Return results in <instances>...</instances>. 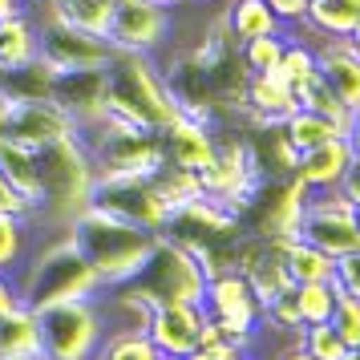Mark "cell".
Returning a JSON list of instances; mask_svg holds the SVG:
<instances>
[{"label":"cell","instance_id":"obj_1","mask_svg":"<svg viewBox=\"0 0 360 360\" xmlns=\"http://www.w3.org/2000/svg\"><path fill=\"white\" fill-rule=\"evenodd\" d=\"M105 110L130 126L162 134L182 117V98L158 57L114 49L105 65Z\"/></svg>","mask_w":360,"mask_h":360},{"label":"cell","instance_id":"obj_2","mask_svg":"<svg viewBox=\"0 0 360 360\" xmlns=\"http://www.w3.org/2000/svg\"><path fill=\"white\" fill-rule=\"evenodd\" d=\"M65 235L77 243L85 263L98 271L101 288L130 283L142 271V263L150 259L154 239H158L154 231L138 227V223H130V219H122L114 211H105L98 202H89V207H82V211L73 214Z\"/></svg>","mask_w":360,"mask_h":360},{"label":"cell","instance_id":"obj_3","mask_svg":"<svg viewBox=\"0 0 360 360\" xmlns=\"http://www.w3.org/2000/svg\"><path fill=\"white\" fill-rule=\"evenodd\" d=\"M13 292L25 308H45V304H61V300H77V295H98L101 279L98 271L85 263L77 243L65 231L41 235L37 247L25 255L17 271H13Z\"/></svg>","mask_w":360,"mask_h":360},{"label":"cell","instance_id":"obj_4","mask_svg":"<svg viewBox=\"0 0 360 360\" xmlns=\"http://www.w3.org/2000/svg\"><path fill=\"white\" fill-rule=\"evenodd\" d=\"M37 170H41V195L45 198H41V211H33L29 219L37 223L41 235L65 231L69 219L82 207H89V198H94V186H98L94 158L77 134H65V138L37 146Z\"/></svg>","mask_w":360,"mask_h":360},{"label":"cell","instance_id":"obj_5","mask_svg":"<svg viewBox=\"0 0 360 360\" xmlns=\"http://www.w3.org/2000/svg\"><path fill=\"white\" fill-rule=\"evenodd\" d=\"M37 332H41L45 360H94L105 340L98 295H77V300L37 308Z\"/></svg>","mask_w":360,"mask_h":360},{"label":"cell","instance_id":"obj_6","mask_svg":"<svg viewBox=\"0 0 360 360\" xmlns=\"http://www.w3.org/2000/svg\"><path fill=\"white\" fill-rule=\"evenodd\" d=\"M134 283L154 304H166V300L202 304V292H207V276H202L198 259L191 255V247L179 243V239H170V235H158L154 239V251L142 263V271L134 276Z\"/></svg>","mask_w":360,"mask_h":360},{"label":"cell","instance_id":"obj_7","mask_svg":"<svg viewBox=\"0 0 360 360\" xmlns=\"http://www.w3.org/2000/svg\"><path fill=\"white\" fill-rule=\"evenodd\" d=\"M25 8L37 20V41H41V57L57 69H105L114 57V45L98 33H85L65 17H57L49 4L41 0H25Z\"/></svg>","mask_w":360,"mask_h":360},{"label":"cell","instance_id":"obj_8","mask_svg":"<svg viewBox=\"0 0 360 360\" xmlns=\"http://www.w3.org/2000/svg\"><path fill=\"white\" fill-rule=\"evenodd\" d=\"M105 41L117 53H146L162 57L166 45L174 41V13L154 4V0H114Z\"/></svg>","mask_w":360,"mask_h":360},{"label":"cell","instance_id":"obj_9","mask_svg":"<svg viewBox=\"0 0 360 360\" xmlns=\"http://www.w3.org/2000/svg\"><path fill=\"white\" fill-rule=\"evenodd\" d=\"M300 235L328 251L332 259H340L348 251L360 247V223H356V202L344 195L340 186L332 191H311L304 202V219H300Z\"/></svg>","mask_w":360,"mask_h":360},{"label":"cell","instance_id":"obj_10","mask_svg":"<svg viewBox=\"0 0 360 360\" xmlns=\"http://www.w3.org/2000/svg\"><path fill=\"white\" fill-rule=\"evenodd\" d=\"M202 311L214 320V328L223 332V340L239 344V348H247V340H251V332H255V324H259V316H263L251 283L239 271H219V276L207 279Z\"/></svg>","mask_w":360,"mask_h":360},{"label":"cell","instance_id":"obj_11","mask_svg":"<svg viewBox=\"0 0 360 360\" xmlns=\"http://www.w3.org/2000/svg\"><path fill=\"white\" fill-rule=\"evenodd\" d=\"M89 202H98V207L122 214V219H130V223L154 231V235H162L166 219H170V207H166L162 195H158L154 174H150V179H110V182H98Z\"/></svg>","mask_w":360,"mask_h":360},{"label":"cell","instance_id":"obj_12","mask_svg":"<svg viewBox=\"0 0 360 360\" xmlns=\"http://www.w3.org/2000/svg\"><path fill=\"white\" fill-rule=\"evenodd\" d=\"M162 235H170V239H179L186 247L191 243L214 247L219 239H235L239 235V214L231 211L227 202H219V198L198 195V198H191V202H182V207L170 211Z\"/></svg>","mask_w":360,"mask_h":360},{"label":"cell","instance_id":"obj_13","mask_svg":"<svg viewBox=\"0 0 360 360\" xmlns=\"http://www.w3.org/2000/svg\"><path fill=\"white\" fill-rule=\"evenodd\" d=\"M0 134L17 138L25 146H45L53 138L77 134V122H73V114H69L65 105H57L53 98H13Z\"/></svg>","mask_w":360,"mask_h":360},{"label":"cell","instance_id":"obj_14","mask_svg":"<svg viewBox=\"0 0 360 360\" xmlns=\"http://www.w3.org/2000/svg\"><path fill=\"white\" fill-rule=\"evenodd\" d=\"M146 336L158 352L191 356L202 344V304H179V300L154 304L146 320Z\"/></svg>","mask_w":360,"mask_h":360},{"label":"cell","instance_id":"obj_15","mask_svg":"<svg viewBox=\"0 0 360 360\" xmlns=\"http://www.w3.org/2000/svg\"><path fill=\"white\" fill-rule=\"evenodd\" d=\"M308 45L316 49V69H320L324 85L336 94V101L348 114L360 110V53L352 49V41L348 37H316Z\"/></svg>","mask_w":360,"mask_h":360},{"label":"cell","instance_id":"obj_16","mask_svg":"<svg viewBox=\"0 0 360 360\" xmlns=\"http://www.w3.org/2000/svg\"><path fill=\"white\" fill-rule=\"evenodd\" d=\"M162 150H166V166H179V170H207L219 150V138H214L211 122L202 117L182 114L179 122H170L162 130Z\"/></svg>","mask_w":360,"mask_h":360},{"label":"cell","instance_id":"obj_17","mask_svg":"<svg viewBox=\"0 0 360 360\" xmlns=\"http://www.w3.org/2000/svg\"><path fill=\"white\" fill-rule=\"evenodd\" d=\"M352 162H356V154H352L348 134H336V138H328V142H320V146L300 150L292 174L304 182L308 191H332V186L344 182V174H348Z\"/></svg>","mask_w":360,"mask_h":360},{"label":"cell","instance_id":"obj_18","mask_svg":"<svg viewBox=\"0 0 360 360\" xmlns=\"http://www.w3.org/2000/svg\"><path fill=\"white\" fill-rule=\"evenodd\" d=\"M49 98L65 105L73 122L82 126L105 110V69H61Z\"/></svg>","mask_w":360,"mask_h":360},{"label":"cell","instance_id":"obj_19","mask_svg":"<svg viewBox=\"0 0 360 360\" xmlns=\"http://www.w3.org/2000/svg\"><path fill=\"white\" fill-rule=\"evenodd\" d=\"M0 179L25 202V211H41V170H37V146H25L17 138L0 134Z\"/></svg>","mask_w":360,"mask_h":360},{"label":"cell","instance_id":"obj_20","mask_svg":"<svg viewBox=\"0 0 360 360\" xmlns=\"http://www.w3.org/2000/svg\"><path fill=\"white\" fill-rule=\"evenodd\" d=\"M243 101H247V110H251V117H255L259 126H267V130L279 126L292 110H300L292 82H283L279 73H247Z\"/></svg>","mask_w":360,"mask_h":360},{"label":"cell","instance_id":"obj_21","mask_svg":"<svg viewBox=\"0 0 360 360\" xmlns=\"http://www.w3.org/2000/svg\"><path fill=\"white\" fill-rule=\"evenodd\" d=\"M308 186L295 179V174H288V179L279 182V195L276 202L267 207V214H263L259 223V239H267V243H283V239H295L300 235V219H304V202H308Z\"/></svg>","mask_w":360,"mask_h":360},{"label":"cell","instance_id":"obj_22","mask_svg":"<svg viewBox=\"0 0 360 360\" xmlns=\"http://www.w3.org/2000/svg\"><path fill=\"white\" fill-rule=\"evenodd\" d=\"M41 57V41H37V20L29 8L4 13L0 17V77L13 69L29 65Z\"/></svg>","mask_w":360,"mask_h":360},{"label":"cell","instance_id":"obj_23","mask_svg":"<svg viewBox=\"0 0 360 360\" xmlns=\"http://www.w3.org/2000/svg\"><path fill=\"white\" fill-rule=\"evenodd\" d=\"M41 356V332L37 311L25 304H13L0 311V360H37Z\"/></svg>","mask_w":360,"mask_h":360},{"label":"cell","instance_id":"obj_24","mask_svg":"<svg viewBox=\"0 0 360 360\" xmlns=\"http://www.w3.org/2000/svg\"><path fill=\"white\" fill-rule=\"evenodd\" d=\"M279 255H283V267H288L292 283H320V279H336V259H332L328 251H320L316 243H308L304 235L283 239V243H279Z\"/></svg>","mask_w":360,"mask_h":360},{"label":"cell","instance_id":"obj_25","mask_svg":"<svg viewBox=\"0 0 360 360\" xmlns=\"http://www.w3.org/2000/svg\"><path fill=\"white\" fill-rule=\"evenodd\" d=\"M223 33L239 45V41H251V37L283 33V25H279L267 0H231L227 13H223Z\"/></svg>","mask_w":360,"mask_h":360},{"label":"cell","instance_id":"obj_26","mask_svg":"<svg viewBox=\"0 0 360 360\" xmlns=\"http://www.w3.org/2000/svg\"><path fill=\"white\" fill-rule=\"evenodd\" d=\"M300 25H308L320 37H348L360 25V0H308Z\"/></svg>","mask_w":360,"mask_h":360},{"label":"cell","instance_id":"obj_27","mask_svg":"<svg viewBox=\"0 0 360 360\" xmlns=\"http://www.w3.org/2000/svg\"><path fill=\"white\" fill-rule=\"evenodd\" d=\"M37 239L41 231L29 214H0V271L13 276L25 263V255L37 247Z\"/></svg>","mask_w":360,"mask_h":360},{"label":"cell","instance_id":"obj_28","mask_svg":"<svg viewBox=\"0 0 360 360\" xmlns=\"http://www.w3.org/2000/svg\"><path fill=\"white\" fill-rule=\"evenodd\" d=\"M279 130H283V138L295 146V154H300V150H308V146H320V142L336 138V134H344L332 117L316 114V110H304V105L283 117V122H279Z\"/></svg>","mask_w":360,"mask_h":360},{"label":"cell","instance_id":"obj_29","mask_svg":"<svg viewBox=\"0 0 360 360\" xmlns=\"http://www.w3.org/2000/svg\"><path fill=\"white\" fill-rule=\"evenodd\" d=\"M292 89H295V101H300L304 110H316V114L332 117V122H336L340 130H348V117H352V114L344 110L340 101H336V94H332V89L324 85V77H320V69H316V73H308L304 82H295Z\"/></svg>","mask_w":360,"mask_h":360},{"label":"cell","instance_id":"obj_30","mask_svg":"<svg viewBox=\"0 0 360 360\" xmlns=\"http://www.w3.org/2000/svg\"><path fill=\"white\" fill-rule=\"evenodd\" d=\"M295 288V308H300V324H320L332 320L336 308V279H320V283H292Z\"/></svg>","mask_w":360,"mask_h":360},{"label":"cell","instance_id":"obj_31","mask_svg":"<svg viewBox=\"0 0 360 360\" xmlns=\"http://www.w3.org/2000/svg\"><path fill=\"white\" fill-rule=\"evenodd\" d=\"M283 49H288V29H283V33H267V37L239 41V61H243L247 73H276Z\"/></svg>","mask_w":360,"mask_h":360},{"label":"cell","instance_id":"obj_32","mask_svg":"<svg viewBox=\"0 0 360 360\" xmlns=\"http://www.w3.org/2000/svg\"><path fill=\"white\" fill-rule=\"evenodd\" d=\"M94 360H158V348L146 332H105Z\"/></svg>","mask_w":360,"mask_h":360},{"label":"cell","instance_id":"obj_33","mask_svg":"<svg viewBox=\"0 0 360 360\" xmlns=\"http://www.w3.org/2000/svg\"><path fill=\"white\" fill-rule=\"evenodd\" d=\"M300 348L316 360H344V352H348V344H344V336L332 328V320L300 328Z\"/></svg>","mask_w":360,"mask_h":360},{"label":"cell","instance_id":"obj_34","mask_svg":"<svg viewBox=\"0 0 360 360\" xmlns=\"http://www.w3.org/2000/svg\"><path fill=\"white\" fill-rule=\"evenodd\" d=\"M332 328L344 336L348 348H360V295L336 292V308H332Z\"/></svg>","mask_w":360,"mask_h":360},{"label":"cell","instance_id":"obj_35","mask_svg":"<svg viewBox=\"0 0 360 360\" xmlns=\"http://www.w3.org/2000/svg\"><path fill=\"white\" fill-rule=\"evenodd\" d=\"M336 288L348 295H360V247L336 259Z\"/></svg>","mask_w":360,"mask_h":360},{"label":"cell","instance_id":"obj_36","mask_svg":"<svg viewBox=\"0 0 360 360\" xmlns=\"http://www.w3.org/2000/svg\"><path fill=\"white\" fill-rule=\"evenodd\" d=\"M267 4H271V13L279 17L283 29H295L304 20V13H308V0H267Z\"/></svg>","mask_w":360,"mask_h":360},{"label":"cell","instance_id":"obj_37","mask_svg":"<svg viewBox=\"0 0 360 360\" xmlns=\"http://www.w3.org/2000/svg\"><path fill=\"white\" fill-rule=\"evenodd\" d=\"M243 356V348H239V344H214V348H195V352H191V356H182V360H239Z\"/></svg>","mask_w":360,"mask_h":360},{"label":"cell","instance_id":"obj_38","mask_svg":"<svg viewBox=\"0 0 360 360\" xmlns=\"http://www.w3.org/2000/svg\"><path fill=\"white\" fill-rule=\"evenodd\" d=\"M0 214H29V211H25V202L8 191V182H4V179H0Z\"/></svg>","mask_w":360,"mask_h":360},{"label":"cell","instance_id":"obj_39","mask_svg":"<svg viewBox=\"0 0 360 360\" xmlns=\"http://www.w3.org/2000/svg\"><path fill=\"white\" fill-rule=\"evenodd\" d=\"M340 191L360 207V158H356L352 166H348V174H344V182H340Z\"/></svg>","mask_w":360,"mask_h":360},{"label":"cell","instance_id":"obj_40","mask_svg":"<svg viewBox=\"0 0 360 360\" xmlns=\"http://www.w3.org/2000/svg\"><path fill=\"white\" fill-rule=\"evenodd\" d=\"M13 304H20L17 292H13V279H8L4 271H0V311H8Z\"/></svg>","mask_w":360,"mask_h":360},{"label":"cell","instance_id":"obj_41","mask_svg":"<svg viewBox=\"0 0 360 360\" xmlns=\"http://www.w3.org/2000/svg\"><path fill=\"white\" fill-rule=\"evenodd\" d=\"M348 142H352V154L360 158V110H352V117H348Z\"/></svg>","mask_w":360,"mask_h":360},{"label":"cell","instance_id":"obj_42","mask_svg":"<svg viewBox=\"0 0 360 360\" xmlns=\"http://www.w3.org/2000/svg\"><path fill=\"white\" fill-rule=\"evenodd\" d=\"M276 360H316V356H308V352H304L300 344H292V348H283V352H279Z\"/></svg>","mask_w":360,"mask_h":360},{"label":"cell","instance_id":"obj_43","mask_svg":"<svg viewBox=\"0 0 360 360\" xmlns=\"http://www.w3.org/2000/svg\"><path fill=\"white\" fill-rule=\"evenodd\" d=\"M154 4H162V8H170V13H179V8L191 4V0H154Z\"/></svg>","mask_w":360,"mask_h":360},{"label":"cell","instance_id":"obj_44","mask_svg":"<svg viewBox=\"0 0 360 360\" xmlns=\"http://www.w3.org/2000/svg\"><path fill=\"white\" fill-rule=\"evenodd\" d=\"M17 8H25L20 0H0V17H4V13H17Z\"/></svg>","mask_w":360,"mask_h":360},{"label":"cell","instance_id":"obj_45","mask_svg":"<svg viewBox=\"0 0 360 360\" xmlns=\"http://www.w3.org/2000/svg\"><path fill=\"white\" fill-rule=\"evenodd\" d=\"M344 360H360V348H348V352H344Z\"/></svg>","mask_w":360,"mask_h":360},{"label":"cell","instance_id":"obj_46","mask_svg":"<svg viewBox=\"0 0 360 360\" xmlns=\"http://www.w3.org/2000/svg\"><path fill=\"white\" fill-rule=\"evenodd\" d=\"M158 360H182V356H170V352H158Z\"/></svg>","mask_w":360,"mask_h":360},{"label":"cell","instance_id":"obj_47","mask_svg":"<svg viewBox=\"0 0 360 360\" xmlns=\"http://www.w3.org/2000/svg\"><path fill=\"white\" fill-rule=\"evenodd\" d=\"M356 223H360V207H356Z\"/></svg>","mask_w":360,"mask_h":360},{"label":"cell","instance_id":"obj_48","mask_svg":"<svg viewBox=\"0 0 360 360\" xmlns=\"http://www.w3.org/2000/svg\"><path fill=\"white\" fill-rule=\"evenodd\" d=\"M239 360H251V356H239Z\"/></svg>","mask_w":360,"mask_h":360},{"label":"cell","instance_id":"obj_49","mask_svg":"<svg viewBox=\"0 0 360 360\" xmlns=\"http://www.w3.org/2000/svg\"><path fill=\"white\" fill-rule=\"evenodd\" d=\"M37 360H45V356H37Z\"/></svg>","mask_w":360,"mask_h":360},{"label":"cell","instance_id":"obj_50","mask_svg":"<svg viewBox=\"0 0 360 360\" xmlns=\"http://www.w3.org/2000/svg\"><path fill=\"white\" fill-rule=\"evenodd\" d=\"M191 4H195V0H191Z\"/></svg>","mask_w":360,"mask_h":360},{"label":"cell","instance_id":"obj_51","mask_svg":"<svg viewBox=\"0 0 360 360\" xmlns=\"http://www.w3.org/2000/svg\"><path fill=\"white\" fill-rule=\"evenodd\" d=\"M20 4H25V0H20Z\"/></svg>","mask_w":360,"mask_h":360}]
</instances>
